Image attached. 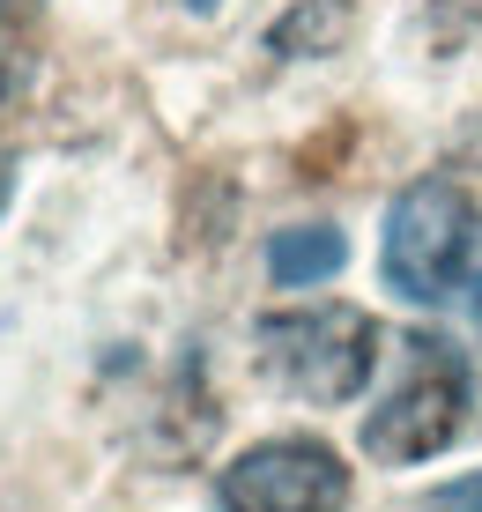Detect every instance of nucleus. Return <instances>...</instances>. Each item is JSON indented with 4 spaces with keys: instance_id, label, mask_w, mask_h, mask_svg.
Returning a JSON list of instances; mask_svg holds the SVG:
<instances>
[{
    "instance_id": "obj_1",
    "label": "nucleus",
    "mask_w": 482,
    "mask_h": 512,
    "mask_svg": "<svg viewBox=\"0 0 482 512\" xmlns=\"http://www.w3.org/2000/svg\"><path fill=\"white\" fill-rule=\"evenodd\" d=\"M475 431V372L453 342L438 334H408V364L401 386L364 416V453L386 468H416L453 453L460 438Z\"/></svg>"
},
{
    "instance_id": "obj_9",
    "label": "nucleus",
    "mask_w": 482,
    "mask_h": 512,
    "mask_svg": "<svg viewBox=\"0 0 482 512\" xmlns=\"http://www.w3.org/2000/svg\"><path fill=\"white\" fill-rule=\"evenodd\" d=\"M186 8H193V15H208V8H216V0H186Z\"/></svg>"
},
{
    "instance_id": "obj_7",
    "label": "nucleus",
    "mask_w": 482,
    "mask_h": 512,
    "mask_svg": "<svg viewBox=\"0 0 482 512\" xmlns=\"http://www.w3.org/2000/svg\"><path fill=\"white\" fill-rule=\"evenodd\" d=\"M423 512H482V475H460V483H445L438 498H423Z\"/></svg>"
},
{
    "instance_id": "obj_3",
    "label": "nucleus",
    "mask_w": 482,
    "mask_h": 512,
    "mask_svg": "<svg viewBox=\"0 0 482 512\" xmlns=\"http://www.w3.org/2000/svg\"><path fill=\"white\" fill-rule=\"evenodd\" d=\"M482 238V208L460 179H416L386 208V231H379V275L386 290H401L408 305H445V297L468 282Z\"/></svg>"
},
{
    "instance_id": "obj_10",
    "label": "nucleus",
    "mask_w": 482,
    "mask_h": 512,
    "mask_svg": "<svg viewBox=\"0 0 482 512\" xmlns=\"http://www.w3.org/2000/svg\"><path fill=\"white\" fill-rule=\"evenodd\" d=\"M0 201H8V164H0Z\"/></svg>"
},
{
    "instance_id": "obj_4",
    "label": "nucleus",
    "mask_w": 482,
    "mask_h": 512,
    "mask_svg": "<svg viewBox=\"0 0 482 512\" xmlns=\"http://www.w3.org/2000/svg\"><path fill=\"white\" fill-rule=\"evenodd\" d=\"M223 512H349V468L327 438H267L216 475Z\"/></svg>"
},
{
    "instance_id": "obj_6",
    "label": "nucleus",
    "mask_w": 482,
    "mask_h": 512,
    "mask_svg": "<svg viewBox=\"0 0 482 512\" xmlns=\"http://www.w3.org/2000/svg\"><path fill=\"white\" fill-rule=\"evenodd\" d=\"M349 30H356V15L342 0H305V8H290L275 30H267V45L290 52V60H319V52H342Z\"/></svg>"
},
{
    "instance_id": "obj_2",
    "label": "nucleus",
    "mask_w": 482,
    "mask_h": 512,
    "mask_svg": "<svg viewBox=\"0 0 482 512\" xmlns=\"http://www.w3.org/2000/svg\"><path fill=\"white\" fill-rule=\"evenodd\" d=\"M253 364L297 401H356L379 372V320L356 305H312V312H275L253 327Z\"/></svg>"
},
{
    "instance_id": "obj_8",
    "label": "nucleus",
    "mask_w": 482,
    "mask_h": 512,
    "mask_svg": "<svg viewBox=\"0 0 482 512\" xmlns=\"http://www.w3.org/2000/svg\"><path fill=\"white\" fill-rule=\"evenodd\" d=\"M445 8H460V15H475V23H482V0H445Z\"/></svg>"
},
{
    "instance_id": "obj_11",
    "label": "nucleus",
    "mask_w": 482,
    "mask_h": 512,
    "mask_svg": "<svg viewBox=\"0 0 482 512\" xmlns=\"http://www.w3.org/2000/svg\"><path fill=\"white\" fill-rule=\"evenodd\" d=\"M475 327H482V290H475Z\"/></svg>"
},
{
    "instance_id": "obj_5",
    "label": "nucleus",
    "mask_w": 482,
    "mask_h": 512,
    "mask_svg": "<svg viewBox=\"0 0 482 512\" xmlns=\"http://www.w3.org/2000/svg\"><path fill=\"white\" fill-rule=\"evenodd\" d=\"M342 260H349V238L334 223H290V231L267 238V275L282 290H312V282L342 275Z\"/></svg>"
}]
</instances>
